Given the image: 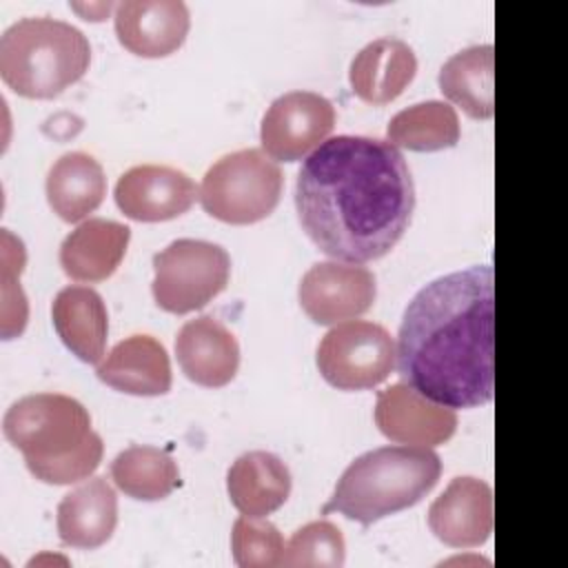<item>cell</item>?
Here are the masks:
<instances>
[{
	"mask_svg": "<svg viewBox=\"0 0 568 568\" xmlns=\"http://www.w3.org/2000/svg\"><path fill=\"white\" fill-rule=\"evenodd\" d=\"M297 217L311 242L342 262L384 257L402 240L415 209L410 169L388 140L337 135L297 171Z\"/></svg>",
	"mask_w": 568,
	"mask_h": 568,
	"instance_id": "6da1fadb",
	"label": "cell"
},
{
	"mask_svg": "<svg viewBox=\"0 0 568 568\" xmlns=\"http://www.w3.org/2000/svg\"><path fill=\"white\" fill-rule=\"evenodd\" d=\"M397 371L428 399L475 408L495 390V277L488 264L426 284L397 333Z\"/></svg>",
	"mask_w": 568,
	"mask_h": 568,
	"instance_id": "7a4b0ae2",
	"label": "cell"
},
{
	"mask_svg": "<svg viewBox=\"0 0 568 568\" xmlns=\"http://www.w3.org/2000/svg\"><path fill=\"white\" fill-rule=\"evenodd\" d=\"M4 437L24 457L29 473L53 486L75 484L102 462V437L91 428L89 410L60 393H36L9 406Z\"/></svg>",
	"mask_w": 568,
	"mask_h": 568,
	"instance_id": "3957f363",
	"label": "cell"
},
{
	"mask_svg": "<svg viewBox=\"0 0 568 568\" xmlns=\"http://www.w3.org/2000/svg\"><path fill=\"white\" fill-rule=\"evenodd\" d=\"M442 475L439 455L426 446H382L359 455L335 484L324 513L371 526L415 506Z\"/></svg>",
	"mask_w": 568,
	"mask_h": 568,
	"instance_id": "277c9868",
	"label": "cell"
},
{
	"mask_svg": "<svg viewBox=\"0 0 568 568\" xmlns=\"http://www.w3.org/2000/svg\"><path fill=\"white\" fill-rule=\"evenodd\" d=\"M91 64L87 36L49 16L22 18L0 36V75L18 95L51 100L75 84Z\"/></svg>",
	"mask_w": 568,
	"mask_h": 568,
	"instance_id": "5b68a950",
	"label": "cell"
},
{
	"mask_svg": "<svg viewBox=\"0 0 568 568\" xmlns=\"http://www.w3.org/2000/svg\"><path fill=\"white\" fill-rule=\"evenodd\" d=\"M280 166L262 149L222 155L202 178V209L226 224H253L268 217L282 195Z\"/></svg>",
	"mask_w": 568,
	"mask_h": 568,
	"instance_id": "8992f818",
	"label": "cell"
},
{
	"mask_svg": "<svg viewBox=\"0 0 568 568\" xmlns=\"http://www.w3.org/2000/svg\"><path fill=\"white\" fill-rule=\"evenodd\" d=\"M231 277L229 253L206 240H175L153 255V300L175 315L206 306Z\"/></svg>",
	"mask_w": 568,
	"mask_h": 568,
	"instance_id": "52a82bcc",
	"label": "cell"
},
{
	"mask_svg": "<svg viewBox=\"0 0 568 568\" xmlns=\"http://www.w3.org/2000/svg\"><path fill=\"white\" fill-rule=\"evenodd\" d=\"M315 362L331 386L339 390H366L390 375L395 344L382 324L353 320L333 326L322 337Z\"/></svg>",
	"mask_w": 568,
	"mask_h": 568,
	"instance_id": "ba28073f",
	"label": "cell"
},
{
	"mask_svg": "<svg viewBox=\"0 0 568 568\" xmlns=\"http://www.w3.org/2000/svg\"><path fill=\"white\" fill-rule=\"evenodd\" d=\"M333 126L335 109L331 100L313 91H288L266 109L260 140L268 158L295 162L326 142Z\"/></svg>",
	"mask_w": 568,
	"mask_h": 568,
	"instance_id": "9c48e42d",
	"label": "cell"
},
{
	"mask_svg": "<svg viewBox=\"0 0 568 568\" xmlns=\"http://www.w3.org/2000/svg\"><path fill=\"white\" fill-rule=\"evenodd\" d=\"M377 295L375 275L355 264H313L297 288L302 311L322 326L364 315Z\"/></svg>",
	"mask_w": 568,
	"mask_h": 568,
	"instance_id": "30bf717a",
	"label": "cell"
},
{
	"mask_svg": "<svg viewBox=\"0 0 568 568\" xmlns=\"http://www.w3.org/2000/svg\"><path fill=\"white\" fill-rule=\"evenodd\" d=\"M118 209L135 222H164L186 213L200 191L180 169L140 164L124 171L115 184Z\"/></svg>",
	"mask_w": 568,
	"mask_h": 568,
	"instance_id": "8fae6325",
	"label": "cell"
},
{
	"mask_svg": "<svg viewBox=\"0 0 568 568\" xmlns=\"http://www.w3.org/2000/svg\"><path fill=\"white\" fill-rule=\"evenodd\" d=\"M375 424L390 442L430 448L455 435L457 413L408 384H393L377 395Z\"/></svg>",
	"mask_w": 568,
	"mask_h": 568,
	"instance_id": "7c38bea8",
	"label": "cell"
},
{
	"mask_svg": "<svg viewBox=\"0 0 568 568\" xmlns=\"http://www.w3.org/2000/svg\"><path fill=\"white\" fill-rule=\"evenodd\" d=\"M120 44L142 58H164L178 51L189 33V7L182 0H124L115 4Z\"/></svg>",
	"mask_w": 568,
	"mask_h": 568,
	"instance_id": "4fadbf2b",
	"label": "cell"
},
{
	"mask_svg": "<svg viewBox=\"0 0 568 568\" xmlns=\"http://www.w3.org/2000/svg\"><path fill=\"white\" fill-rule=\"evenodd\" d=\"M428 528L450 548L481 546L493 532L490 486L477 477H455L430 504Z\"/></svg>",
	"mask_w": 568,
	"mask_h": 568,
	"instance_id": "5bb4252c",
	"label": "cell"
},
{
	"mask_svg": "<svg viewBox=\"0 0 568 568\" xmlns=\"http://www.w3.org/2000/svg\"><path fill=\"white\" fill-rule=\"evenodd\" d=\"M175 357L191 382L220 388L237 373L240 346L235 335L220 320L200 315L178 331Z\"/></svg>",
	"mask_w": 568,
	"mask_h": 568,
	"instance_id": "9a60e30c",
	"label": "cell"
},
{
	"mask_svg": "<svg viewBox=\"0 0 568 568\" xmlns=\"http://www.w3.org/2000/svg\"><path fill=\"white\" fill-rule=\"evenodd\" d=\"M415 73L417 58L410 44L399 38H379L353 58L348 82L359 100L382 106L402 95Z\"/></svg>",
	"mask_w": 568,
	"mask_h": 568,
	"instance_id": "2e32d148",
	"label": "cell"
},
{
	"mask_svg": "<svg viewBox=\"0 0 568 568\" xmlns=\"http://www.w3.org/2000/svg\"><path fill=\"white\" fill-rule=\"evenodd\" d=\"M95 373L100 382L129 395L155 397L171 388L166 348L151 335H131L118 342Z\"/></svg>",
	"mask_w": 568,
	"mask_h": 568,
	"instance_id": "e0dca14e",
	"label": "cell"
},
{
	"mask_svg": "<svg viewBox=\"0 0 568 568\" xmlns=\"http://www.w3.org/2000/svg\"><path fill=\"white\" fill-rule=\"evenodd\" d=\"M131 240L126 224L89 217L60 244V266L75 282H102L115 273Z\"/></svg>",
	"mask_w": 568,
	"mask_h": 568,
	"instance_id": "ac0fdd59",
	"label": "cell"
},
{
	"mask_svg": "<svg viewBox=\"0 0 568 568\" xmlns=\"http://www.w3.org/2000/svg\"><path fill=\"white\" fill-rule=\"evenodd\" d=\"M118 524V497L104 477H91L58 504V535L71 548L106 544Z\"/></svg>",
	"mask_w": 568,
	"mask_h": 568,
	"instance_id": "d6986e66",
	"label": "cell"
},
{
	"mask_svg": "<svg viewBox=\"0 0 568 568\" xmlns=\"http://www.w3.org/2000/svg\"><path fill=\"white\" fill-rule=\"evenodd\" d=\"M226 490L231 504L244 517H266L288 499L291 473L277 455L248 450L231 464Z\"/></svg>",
	"mask_w": 568,
	"mask_h": 568,
	"instance_id": "ffe728a7",
	"label": "cell"
},
{
	"mask_svg": "<svg viewBox=\"0 0 568 568\" xmlns=\"http://www.w3.org/2000/svg\"><path fill=\"white\" fill-rule=\"evenodd\" d=\"M53 328L64 346L87 364H98L104 357L109 315L104 300L91 286L62 288L51 306Z\"/></svg>",
	"mask_w": 568,
	"mask_h": 568,
	"instance_id": "44dd1931",
	"label": "cell"
},
{
	"mask_svg": "<svg viewBox=\"0 0 568 568\" xmlns=\"http://www.w3.org/2000/svg\"><path fill=\"white\" fill-rule=\"evenodd\" d=\"M106 195V178L100 162L82 151L60 155L47 175V200L64 222H80L93 213Z\"/></svg>",
	"mask_w": 568,
	"mask_h": 568,
	"instance_id": "7402d4cb",
	"label": "cell"
},
{
	"mask_svg": "<svg viewBox=\"0 0 568 568\" xmlns=\"http://www.w3.org/2000/svg\"><path fill=\"white\" fill-rule=\"evenodd\" d=\"M493 44H475L450 55L439 69V91L475 120L495 113L493 100Z\"/></svg>",
	"mask_w": 568,
	"mask_h": 568,
	"instance_id": "603a6c76",
	"label": "cell"
},
{
	"mask_svg": "<svg viewBox=\"0 0 568 568\" xmlns=\"http://www.w3.org/2000/svg\"><path fill=\"white\" fill-rule=\"evenodd\" d=\"M457 111L442 100L417 102L395 113L386 126V140L408 151H442L459 142Z\"/></svg>",
	"mask_w": 568,
	"mask_h": 568,
	"instance_id": "cb8c5ba5",
	"label": "cell"
},
{
	"mask_svg": "<svg viewBox=\"0 0 568 568\" xmlns=\"http://www.w3.org/2000/svg\"><path fill=\"white\" fill-rule=\"evenodd\" d=\"M111 479L133 499L158 501L180 486V470L166 450L135 444L115 455L111 462Z\"/></svg>",
	"mask_w": 568,
	"mask_h": 568,
	"instance_id": "d4e9b609",
	"label": "cell"
},
{
	"mask_svg": "<svg viewBox=\"0 0 568 568\" xmlns=\"http://www.w3.org/2000/svg\"><path fill=\"white\" fill-rule=\"evenodd\" d=\"M233 561L240 568L284 566L286 544L282 532L264 517H240L231 532Z\"/></svg>",
	"mask_w": 568,
	"mask_h": 568,
	"instance_id": "484cf974",
	"label": "cell"
},
{
	"mask_svg": "<svg viewBox=\"0 0 568 568\" xmlns=\"http://www.w3.org/2000/svg\"><path fill=\"white\" fill-rule=\"evenodd\" d=\"M344 557L346 544L342 530L326 519H317L293 532L286 546L284 566L339 568L344 566Z\"/></svg>",
	"mask_w": 568,
	"mask_h": 568,
	"instance_id": "4316f807",
	"label": "cell"
},
{
	"mask_svg": "<svg viewBox=\"0 0 568 568\" xmlns=\"http://www.w3.org/2000/svg\"><path fill=\"white\" fill-rule=\"evenodd\" d=\"M24 262H11L9 253H2V335L4 339H11L20 335L27 326L29 304L27 297L16 284V275H20Z\"/></svg>",
	"mask_w": 568,
	"mask_h": 568,
	"instance_id": "83f0119b",
	"label": "cell"
},
{
	"mask_svg": "<svg viewBox=\"0 0 568 568\" xmlns=\"http://www.w3.org/2000/svg\"><path fill=\"white\" fill-rule=\"evenodd\" d=\"M73 9L75 11H80L82 16H84V20H104V16L113 9V4L111 2H106V4H89L87 9L84 7H80V4H73Z\"/></svg>",
	"mask_w": 568,
	"mask_h": 568,
	"instance_id": "f1b7e54d",
	"label": "cell"
}]
</instances>
